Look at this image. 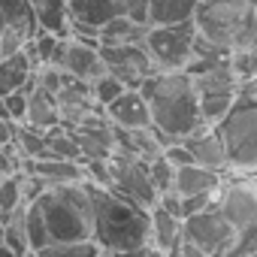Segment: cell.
<instances>
[{
	"label": "cell",
	"mask_w": 257,
	"mask_h": 257,
	"mask_svg": "<svg viewBox=\"0 0 257 257\" xmlns=\"http://www.w3.org/2000/svg\"><path fill=\"white\" fill-rule=\"evenodd\" d=\"M140 94L152 109V124L176 140H185L188 134L206 124L200 115V94L185 70L155 73L140 85Z\"/></svg>",
	"instance_id": "1"
},
{
	"label": "cell",
	"mask_w": 257,
	"mask_h": 257,
	"mask_svg": "<svg viewBox=\"0 0 257 257\" xmlns=\"http://www.w3.org/2000/svg\"><path fill=\"white\" fill-rule=\"evenodd\" d=\"M88 185V182H85ZM91 206H94V242L100 251H127L152 245V215L149 209L118 197L109 188L88 185Z\"/></svg>",
	"instance_id": "2"
},
{
	"label": "cell",
	"mask_w": 257,
	"mask_h": 257,
	"mask_svg": "<svg viewBox=\"0 0 257 257\" xmlns=\"http://www.w3.org/2000/svg\"><path fill=\"white\" fill-rule=\"evenodd\" d=\"M52 242H88L94 239V206L85 182L49 188L40 200Z\"/></svg>",
	"instance_id": "3"
},
{
	"label": "cell",
	"mask_w": 257,
	"mask_h": 257,
	"mask_svg": "<svg viewBox=\"0 0 257 257\" xmlns=\"http://www.w3.org/2000/svg\"><path fill=\"white\" fill-rule=\"evenodd\" d=\"M197 34L218 46L221 52H257V10L236 7H206L194 13Z\"/></svg>",
	"instance_id": "4"
},
{
	"label": "cell",
	"mask_w": 257,
	"mask_h": 257,
	"mask_svg": "<svg viewBox=\"0 0 257 257\" xmlns=\"http://www.w3.org/2000/svg\"><path fill=\"white\" fill-rule=\"evenodd\" d=\"M215 127L227 152V167L236 173H257V100L236 94L233 109Z\"/></svg>",
	"instance_id": "5"
},
{
	"label": "cell",
	"mask_w": 257,
	"mask_h": 257,
	"mask_svg": "<svg viewBox=\"0 0 257 257\" xmlns=\"http://www.w3.org/2000/svg\"><path fill=\"white\" fill-rule=\"evenodd\" d=\"M194 40H197V25L182 22V25H164V28H149L146 34V52L158 64L161 73L185 70L194 58Z\"/></svg>",
	"instance_id": "6"
},
{
	"label": "cell",
	"mask_w": 257,
	"mask_h": 257,
	"mask_svg": "<svg viewBox=\"0 0 257 257\" xmlns=\"http://www.w3.org/2000/svg\"><path fill=\"white\" fill-rule=\"evenodd\" d=\"M182 239L191 242V245H197V248L206 251L209 257H224V254L236 245L239 233H236L233 224L221 215V209L212 206V209L197 212V215H188V218L182 221Z\"/></svg>",
	"instance_id": "7"
},
{
	"label": "cell",
	"mask_w": 257,
	"mask_h": 257,
	"mask_svg": "<svg viewBox=\"0 0 257 257\" xmlns=\"http://www.w3.org/2000/svg\"><path fill=\"white\" fill-rule=\"evenodd\" d=\"M109 167H112V188L118 197L131 200L143 209H152L158 206V191L152 185V176H149V164L140 161L137 155H121V152H112L109 158Z\"/></svg>",
	"instance_id": "8"
},
{
	"label": "cell",
	"mask_w": 257,
	"mask_h": 257,
	"mask_svg": "<svg viewBox=\"0 0 257 257\" xmlns=\"http://www.w3.org/2000/svg\"><path fill=\"white\" fill-rule=\"evenodd\" d=\"M100 58L106 64V73H112L115 79H121L127 88H140L146 79H152L155 73H161L143 43L100 46Z\"/></svg>",
	"instance_id": "9"
},
{
	"label": "cell",
	"mask_w": 257,
	"mask_h": 257,
	"mask_svg": "<svg viewBox=\"0 0 257 257\" xmlns=\"http://www.w3.org/2000/svg\"><path fill=\"white\" fill-rule=\"evenodd\" d=\"M55 67H61L70 79L88 82V85L97 82L100 76H106V64H103V58H100V46L79 43V40H70V37H64Z\"/></svg>",
	"instance_id": "10"
},
{
	"label": "cell",
	"mask_w": 257,
	"mask_h": 257,
	"mask_svg": "<svg viewBox=\"0 0 257 257\" xmlns=\"http://www.w3.org/2000/svg\"><path fill=\"white\" fill-rule=\"evenodd\" d=\"M218 209L233 224L236 233L257 230V191H254V185H242V182L224 185L218 194Z\"/></svg>",
	"instance_id": "11"
},
{
	"label": "cell",
	"mask_w": 257,
	"mask_h": 257,
	"mask_svg": "<svg viewBox=\"0 0 257 257\" xmlns=\"http://www.w3.org/2000/svg\"><path fill=\"white\" fill-rule=\"evenodd\" d=\"M106 118L115 127H124V131H143V127H152V109H149L146 97L140 94V88H127L118 100H112L106 106Z\"/></svg>",
	"instance_id": "12"
},
{
	"label": "cell",
	"mask_w": 257,
	"mask_h": 257,
	"mask_svg": "<svg viewBox=\"0 0 257 257\" xmlns=\"http://www.w3.org/2000/svg\"><path fill=\"white\" fill-rule=\"evenodd\" d=\"M182 143L191 149L194 164L209 167V170H215V173L227 170V152H224V143H221V134H218V127H215V124H203V127H197V131L188 134Z\"/></svg>",
	"instance_id": "13"
},
{
	"label": "cell",
	"mask_w": 257,
	"mask_h": 257,
	"mask_svg": "<svg viewBox=\"0 0 257 257\" xmlns=\"http://www.w3.org/2000/svg\"><path fill=\"white\" fill-rule=\"evenodd\" d=\"M28 91V115L22 124H31V127H40V131H52V127L61 124V109H58V97L46 88L37 85V79H31L25 85Z\"/></svg>",
	"instance_id": "14"
},
{
	"label": "cell",
	"mask_w": 257,
	"mask_h": 257,
	"mask_svg": "<svg viewBox=\"0 0 257 257\" xmlns=\"http://www.w3.org/2000/svg\"><path fill=\"white\" fill-rule=\"evenodd\" d=\"M28 173H37L49 188L58 185H73V182H85V170L79 161H64V158H37V161H25Z\"/></svg>",
	"instance_id": "15"
},
{
	"label": "cell",
	"mask_w": 257,
	"mask_h": 257,
	"mask_svg": "<svg viewBox=\"0 0 257 257\" xmlns=\"http://www.w3.org/2000/svg\"><path fill=\"white\" fill-rule=\"evenodd\" d=\"M224 188L221 173L200 167V164H188L176 170V194L179 197H197V194H218Z\"/></svg>",
	"instance_id": "16"
},
{
	"label": "cell",
	"mask_w": 257,
	"mask_h": 257,
	"mask_svg": "<svg viewBox=\"0 0 257 257\" xmlns=\"http://www.w3.org/2000/svg\"><path fill=\"white\" fill-rule=\"evenodd\" d=\"M67 13H70V22H79L97 31L112 19L124 16L121 0H67Z\"/></svg>",
	"instance_id": "17"
},
{
	"label": "cell",
	"mask_w": 257,
	"mask_h": 257,
	"mask_svg": "<svg viewBox=\"0 0 257 257\" xmlns=\"http://www.w3.org/2000/svg\"><path fill=\"white\" fill-rule=\"evenodd\" d=\"M152 245L164 254H173L182 245V218L170 215L164 206H152Z\"/></svg>",
	"instance_id": "18"
},
{
	"label": "cell",
	"mask_w": 257,
	"mask_h": 257,
	"mask_svg": "<svg viewBox=\"0 0 257 257\" xmlns=\"http://www.w3.org/2000/svg\"><path fill=\"white\" fill-rule=\"evenodd\" d=\"M37 67L31 61V55L22 49L19 55H10V58H0V97H7L13 91H22L31 79H34Z\"/></svg>",
	"instance_id": "19"
},
{
	"label": "cell",
	"mask_w": 257,
	"mask_h": 257,
	"mask_svg": "<svg viewBox=\"0 0 257 257\" xmlns=\"http://www.w3.org/2000/svg\"><path fill=\"white\" fill-rule=\"evenodd\" d=\"M197 7H200V0H149V25L164 28V25L191 22Z\"/></svg>",
	"instance_id": "20"
},
{
	"label": "cell",
	"mask_w": 257,
	"mask_h": 257,
	"mask_svg": "<svg viewBox=\"0 0 257 257\" xmlns=\"http://www.w3.org/2000/svg\"><path fill=\"white\" fill-rule=\"evenodd\" d=\"M149 25H140L127 16L112 19L109 25L100 28V46H127V43H146Z\"/></svg>",
	"instance_id": "21"
},
{
	"label": "cell",
	"mask_w": 257,
	"mask_h": 257,
	"mask_svg": "<svg viewBox=\"0 0 257 257\" xmlns=\"http://www.w3.org/2000/svg\"><path fill=\"white\" fill-rule=\"evenodd\" d=\"M40 31L67 37V25H70V13H67V0H28Z\"/></svg>",
	"instance_id": "22"
},
{
	"label": "cell",
	"mask_w": 257,
	"mask_h": 257,
	"mask_svg": "<svg viewBox=\"0 0 257 257\" xmlns=\"http://www.w3.org/2000/svg\"><path fill=\"white\" fill-rule=\"evenodd\" d=\"M0 16L7 19V28L19 31L28 43H31V40L37 37V31H40L37 16H34V10H31L28 0H0Z\"/></svg>",
	"instance_id": "23"
},
{
	"label": "cell",
	"mask_w": 257,
	"mask_h": 257,
	"mask_svg": "<svg viewBox=\"0 0 257 257\" xmlns=\"http://www.w3.org/2000/svg\"><path fill=\"white\" fill-rule=\"evenodd\" d=\"M13 149L19 152V158H22V161H37V158H46V152H49L46 131H40V127H31V124H16Z\"/></svg>",
	"instance_id": "24"
},
{
	"label": "cell",
	"mask_w": 257,
	"mask_h": 257,
	"mask_svg": "<svg viewBox=\"0 0 257 257\" xmlns=\"http://www.w3.org/2000/svg\"><path fill=\"white\" fill-rule=\"evenodd\" d=\"M46 143H49V152L46 158H64V161H79L82 164V152L73 140V131L64 124L52 127V131H46Z\"/></svg>",
	"instance_id": "25"
},
{
	"label": "cell",
	"mask_w": 257,
	"mask_h": 257,
	"mask_svg": "<svg viewBox=\"0 0 257 257\" xmlns=\"http://www.w3.org/2000/svg\"><path fill=\"white\" fill-rule=\"evenodd\" d=\"M25 233H28L31 251H40V248H46V245L52 242L49 224H46V215H43V206H40V203H34V206L25 209Z\"/></svg>",
	"instance_id": "26"
},
{
	"label": "cell",
	"mask_w": 257,
	"mask_h": 257,
	"mask_svg": "<svg viewBox=\"0 0 257 257\" xmlns=\"http://www.w3.org/2000/svg\"><path fill=\"white\" fill-rule=\"evenodd\" d=\"M37 254L40 257H97L100 245L94 239H88V242H49Z\"/></svg>",
	"instance_id": "27"
},
{
	"label": "cell",
	"mask_w": 257,
	"mask_h": 257,
	"mask_svg": "<svg viewBox=\"0 0 257 257\" xmlns=\"http://www.w3.org/2000/svg\"><path fill=\"white\" fill-rule=\"evenodd\" d=\"M236 103V94H200V115L206 124H218Z\"/></svg>",
	"instance_id": "28"
},
{
	"label": "cell",
	"mask_w": 257,
	"mask_h": 257,
	"mask_svg": "<svg viewBox=\"0 0 257 257\" xmlns=\"http://www.w3.org/2000/svg\"><path fill=\"white\" fill-rule=\"evenodd\" d=\"M149 176H152V185H155L158 197L176 191V167H173L164 155L155 158V161H149Z\"/></svg>",
	"instance_id": "29"
},
{
	"label": "cell",
	"mask_w": 257,
	"mask_h": 257,
	"mask_svg": "<svg viewBox=\"0 0 257 257\" xmlns=\"http://www.w3.org/2000/svg\"><path fill=\"white\" fill-rule=\"evenodd\" d=\"M124 91H127V85H124L121 79H115L112 73H106V76H100L97 82H91V94H94L97 106H103V109H106L112 100H118Z\"/></svg>",
	"instance_id": "30"
},
{
	"label": "cell",
	"mask_w": 257,
	"mask_h": 257,
	"mask_svg": "<svg viewBox=\"0 0 257 257\" xmlns=\"http://www.w3.org/2000/svg\"><path fill=\"white\" fill-rule=\"evenodd\" d=\"M85 170V182L97 185V188H112V167L109 161H82Z\"/></svg>",
	"instance_id": "31"
},
{
	"label": "cell",
	"mask_w": 257,
	"mask_h": 257,
	"mask_svg": "<svg viewBox=\"0 0 257 257\" xmlns=\"http://www.w3.org/2000/svg\"><path fill=\"white\" fill-rule=\"evenodd\" d=\"M230 67L239 82H248L257 76V52H230Z\"/></svg>",
	"instance_id": "32"
},
{
	"label": "cell",
	"mask_w": 257,
	"mask_h": 257,
	"mask_svg": "<svg viewBox=\"0 0 257 257\" xmlns=\"http://www.w3.org/2000/svg\"><path fill=\"white\" fill-rule=\"evenodd\" d=\"M49 191V185L37 176V173H22V203L25 206H34V203H40L43 200V194Z\"/></svg>",
	"instance_id": "33"
},
{
	"label": "cell",
	"mask_w": 257,
	"mask_h": 257,
	"mask_svg": "<svg viewBox=\"0 0 257 257\" xmlns=\"http://www.w3.org/2000/svg\"><path fill=\"white\" fill-rule=\"evenodd\" d=\"M4 106H7V112H10L13 124H22V121H25V115H28V91L22 88V91L7 94V97H4Z\"/></svg>",
	"instance_id": "34"
},
{
	"label": "cell",
	"mask_w": 257,
	"mask_h": 257,
	"mask_svg": "<svg viewBox=\"0 0 257 257\" xmlns=\"http://www.w3.org/2000/svg\"><path fill=\"white\" fill-rule=\"evenodd\" d=\"M25 46H28V40H25L19 31H13V28H4V37H0V58L19 55Z\"/></svg>",
	"instance_id": "35"
},
{
	"label": "cell",
	"mask_w": 257,
	"mask_h": 257,
	"mask_svg": "<svg viewBox=\"0 0 257 257\" xmlns=\"http://www.w3.org/2000/svg\"><path fill=\"white\" fill-rule=\"evenodd\" d=\"M164 158L179 170V167H188V164H194V155H191V149L179 140V143H173V146H167L164 149Z\"/></svg>",
	"instance_id": "36"
},
{
	"label": "cell",
	"mask_w": 257,
	"mask_h": 257,
	"mask_svg": "<svg viewBox=\"0 0 257 257\" xmlns=\"http://www.w3.org/2000/svg\"><path fill=\"white\" fill-rule=\"evenodd\" d=\"M121 10H124L127 19H134L140 25H149V0H121Z\"/></svg>",
	"instance_id": "37"
},
{
	"label": "cell",
	"mask_w": 257,
	"mask_h": 257,
	"mask_svg": "<svg viewBox=\"0 0 257 257\" xmlns=\"http://www.w3.org/2000/svg\"><path fill=\"white\" fill-rule=\"evenodd\" d=\"M206 7H236V10H257V0H200Z\"/></svg>",
	"instance_id": "38"
},
{
	"label": "cell",
	"mask_w": 257,
	"mask_h": 257,
	"mask_svg": "<svg viewBox=\"0 0 257 257\" xmlns=\"http://www.w3.org/2000/svg\"><path fill=\"white\" fill-rule=\"evenodd\" d=\"M13 137H16V124L0 118V146H13Z\"/></svg>",
	"instance_id": "39"
},
{
	"label": "cell",
	"mask_w": 257,
	"mask_h": 257,
	"mask_svg": "<svg viewBox=\"0 0 257 257\" xmlns=\"http://www.w3.org/2000/svg\"><path fill=\"white\" fill-rule=\"evenodd\" d=\"M149 254V245L143 248H127V251H118V257H146Z\"/></svg>",
	"instance_id": "40"
},
{
	"label": "cell",
	"mask_w": 257,
	"mask_h": 257,
	"mask_svg": "<svg viewBox=\"0 0 257 257\" xmlns=\"http://www.w3.org/2000/svg\"><path fill=\"white\" fill-rule=\"evenodd\" d=\"M0 257H22V254H16L7 242H0Z\"/></svg>",
	"instance_id": "41"
},
{
	"label": "cell",
	"mask_w": 257,
	"mask_h": 257,
	"mask_svg": "<svg viewBox=\"0 0 257 257\" xmlns=\"http://www.w3.org/2000/svg\"><path fill=\"white\" fill-rule=\"evenodd\" d=\"M146 257H167V254H164V251H158L155 245H149V254H146Z\"/></svg>",
	"instance_id": "42"
},
{
	"label": "cell",
	"mask_w": 257,
	"mask_h": 257,
	"mask_svg": "<svg viewBox=\"0 0 257 257\" xmlns=\"http://www.w3.org/2000/svg\"><path fill=\"white\" fill-rule=\"evenodd\" d=\"M4 28H7V19H4V16H0V37H4Z\"/></svg>",
	"instance_id": "43"
},
{
	"label": "cell",
	"mask_w": 257,
	"mask_h": 257,
	"mask_svg": "<svg viewBox=\"0 0 257 257\" xmlns=\"http://www.w3.org/2000/svg\"><path fill=\"white\" fill-rule=\"evenodd\" d=\"M97 257H118V254H112V251H100Z\"/></svg>",
	"instance_id": "44"
},
{
	"label": "cell",
	"mask_w": 257,
	"mask_h": 257,
	"mask_svg": "<svg viewBox=\"0 0 257 257\" xmlns=\"http://www.w3.org/2000/svg\"><path fill=\"white\" fill-rule=\"evenodd\" d=\"M22 257H40V254H37V251H25Z\"/></svg>",
	"instance_id": "45"
},
{
	"label": "cell",
	"mask_w": 257,
	"mask_h": 257,
	"mask_svg": "<svg viewBox=\"0 0 257 257\" xmlns=\"http://www.w3.org/2000/svg\"><path fill=\"white\" fill-rule=\"evenodd\" d=\"M248 257H257V248H254V251H251V254H248Z\"/></svg>",
	"instance_id": "46"
},
{
	"label": "cell",
	"mask_w": 257,
	"mask_h": 257,
	"mask_svg": "<svg viewBox=\"0 0 257 257\" xmlns=\"http://www.w3.org/2000/svg\"><path fill=\"white\" fill-rule=\"evenodd\" d=\"M254 191H257V182H254Z\"/></svg>",
	"instance_id": "47"
},
{
	"label": "cell",
	"mask_w": 257,
	"mask_h": 257,
	"mask_svg": "<svg viewBox=\"0 0 257 257\" xmlns=\"http://www.w3.org/2000/svg\"><path fill=\"white\" fill-rule=\"evenodd\" d=\"M0 182H4V176H0Z\"/></svg>",
	"instance_id": "48"
}]
</instances>
